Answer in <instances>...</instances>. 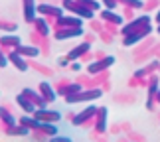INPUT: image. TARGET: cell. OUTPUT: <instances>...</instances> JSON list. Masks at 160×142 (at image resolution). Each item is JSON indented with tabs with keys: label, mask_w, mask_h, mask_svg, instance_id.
<instances>
[{
	"label": "cell",
	"mask_w": 160,
	"mask_h": 142,
	"mask_svg": "<svg viewBox=\"0 0 160 142\" xmlns=\"http://www.w3.org/2000/svg\"><path fill=\"white\" fill-rule=\"evenodd\" d=\"M59 22H61V24H65V26H67V24H69V26H79V24H81V22L77 20V18H61Z\"/></svg>",
	"instance_id": "cell-7"
},
{
	"label": "cell",
	"mask_w": 160,
	"mask_h": 142,
	"mask_svg": "<svg viewBox=\"0 0 160 142\" xmlns=\"http://www.w3.org/2000/svg\"><path fill=\"white\" fill-rule=\"evenodd\" d=\"M142 36H144V32H142V34H134V36H128V38L125 40V46H132V44H137V42H138L140 38H142Z\"/></svg>",
	"instance_id": "cell-4"
},
{
	"label": "cell",
	"mask_w": 160,
	"mask_h": 142,
	"mask_svg": "<svg viewBox=\"0 0 160 142\" xmlns=\"http://www.w3.org/2000/svg\"><path fill=\"white\" fill-rule=\"evenodd\" d=\"M26 18L28 20L34 18V0H26Z\"/></svg>",
	"instance_id": "cell-3"
},
{
	"label": "cell",
	"mask_w": 160,
	"mask_h": 142,
	"mask_svg": "<svg viewBox=\"0 0 160 142\" xmlns=\"http://www.w3.org/2000/svg\"><path fill=\"white\" fill-rule=\"evenodd\" d=\"M18 51H20V53H26V55H32V57H34V55H40V51L36 47H28V46H22Z\"/></svg>",
	"instance_id": "cell-2"
},
{
	"label": "cell",
	"mask_w": 160,
	"mask_h": 142,
	"mask_svg": "<svg viewBox=\"0 0 160 142\" xmlns=\"http://www.w3.org/2000/svg\"><path fill=\"white\" fill-rule=\"evenodd\" d=\"M103 18H109V20H113L117 24H122V18L117 16V14H113V12H103Z\"/></svg>",
	"instance_id": "cell-5"
},
{
	"label": "cell",
	"mask_w": 160,
	"mask_h": 142,
	"mask_svg": "<svg viewBox=\"0 0 160 142\" xmlns=\"http://www.w3.org/2000/svg\"><path fill=\"white\" fill-rule=\"evenodd\" d=\"M158 32H160V28H158Z\"/></svg>",
	"instance_id": "cell-15"
},
{
	"label": "cell",
	"mask_w": 160,
	"mask_h": 142,
	"mask_svg": "<svg viewBox=\"0 0 160 142\" xmlns=\"http://www.w3.org/2000/svg\"><path fill=\"white\" fill-rule=\"evenodd\" d=\"M40 26H42V32H44V34H48V32H50V30H48V26H46V22H44V20H40Z\"/></svg>",
	"instance_id": "cell-12"
},
{
	"label": "cell",
	"mask_w": 160,
	"mask_h": 142,
	"mask_svg": "<svg viewBox=\"0 0 160 142\" xmlns=\"http://www.w3.org/2000/svg\"><path fill=\"white\" fill-rule=\"evenodd\" d=\"M18 103H20V105H24V107H26L28 110H32V105H30V103L26 101V99H22V97H18Z\"/></svg>",
	"instance_id": "cell-10"
},
{
	"label": "cell",
	"mask_w": 160,
	"mask_h": 142,
	"mask_svg": "<svg viewBox=\"0 0 160 142\" xmlns=\"http://www.w3.org/2000/svg\"><path fill=\"white\" fill-rule=\"evenodd\" d=\"M12 59H14V63L18 65V69H20V71H26V69H28V65L24 63V61H22L20 57H18V55H12Z\"/></svg>",
	"instance_id": "cell-8"
},
{
	"label": "cell",
	"mask_w": 160,
	"mask_h": 142,
	"mask_svg": "<svg viewBox=\"0 0 160 142\" xmlns=\"http://www.w3.org/2000/svg\"><path fill=\"white\" fill-rule=\"evenodd\" d=\"M87 44H81V46H79L77 49H73V51L69 53V59H75V57H79V53H83V51H87Z\"/></svg>",
	"instance_id": "cell-1"
},
{
	"label": "cell",
	"mask_w": 160,
	"mask_h": 142,
	"mask_svg": "<svg viewBox=\"0 0 160 142\" xmlns=\"http://www.w3.org/2000/svg\"><path fill=\"white\" fill-rule=\"evenodd\" d=\"M156 20H158V22H160V12H158V16H156Z\"/></svg>",
	"instance_id": "cell-14"
},
{
	"label": "cell",
	"mask_w": 160,
	"mask_h": 142,
	"mask_svg": "<svg viewBox=\"0 0 160 142\" xmlns=\"http://www.w3.org/2000/svg\"><path fill=\"white\" fill-rule=\"evenodd\" d=\"M105 109H101V130H105Z\"/></svg>",
	"instance_id": "cell-11"
},
{
	"label": "cell",
	"mask_w": 160,
	"mask_h": 142,
	"mask_svg": "<svg viewBox=\"0 0 160 142\" xmlns=\"http://www.w3.org/2000/svg\"><path fill=\"white\" fill-rule=\"evenodd\" d=\"M105 2H107V6H109V8H115V4H113V0H105Z\"/></svg>",
	"instance_id": "cell-13"
},
{
	"label": "cell",
	"mask_w": 160,
	"mask_h": 142,
	"mask_svg": "<svg viewBox=\"0 0 160 142\" xmlns=\"http://www.w3.org/2000/svg\"><path fill=\"white\" fill-rule=\"evenodd\" d=\"M93 110H95V107H91L89 110H85V113H81V115H79V116H77V119L73 120V122H75V125H79V122H83V120H85V116H89L91 113H93Z\"/></svg>",
	"instance_id": "cell-6"
},
{
	"label": "cell",
	"mask_w": 160,
	"mask_h": 142,
	"mask_svg": "<svg viewBox=\"0 0 160 142\" xmlns=\"http://www.w3.org/2000/svg\"><path fill=\"white\" fill-rule=\"evenodd\" d=\"M42 89H44V93L50 97V99H55V93H52V91H50V85H48V83H42Z\"/></svg>",
	"instance_id": "cell-9"
}]
</instances>
